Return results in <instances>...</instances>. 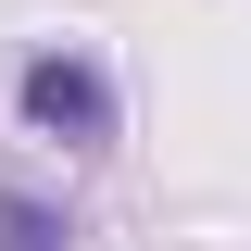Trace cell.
Returning <instances> with one entry per match:
<instances>
[{"instance_id": "2", "label": "cell", "mask_w": 251, "mask_h": 251, "mask_svg": "<svg viewBox=\"0 0 251 251\" xmlns=\"http://www.w3.org/2000/svg\"><path fill=\"white\" fill-rule=\"evenodd\" d=\"M0 251H75V214H63L50 188L0 176Z\"/></svg>"}, {"instance_id": "1", "label": "cell", "mask_w": 251, "mask_h": 251, "mask_svg": "<svg viewBox=\"0 0 251 251\" xmlns=\"http://www.w3.org/2000/svg\"><path fill=\"white\" fill-rule=\"evenodd\" d=\"M0 100H13V138H38L63 163H100L126 138V88H113V63L88 38H25V63H13Z\"/></svg>"}]
</instances>
